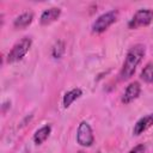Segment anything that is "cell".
<instances>
[{
    "label": "cell",
    "mask_w": 153,
    "mask_h": 153,
    "mask_svg": "<svg viewBox=\"0 0 153 153\" xmlns=\"http://www.w3.org/2000/svg\"><path fill=\"white\" fill-rule=\"evenodd\" d=\"M60 16H61V10L59 7H51V8L44 10L41 14L39 23H41V25L47 26V25L54 23L55 20H57L60 18Z\"/></svg>",
    "instance_id": "cell-7"
},
{
    "label": "cell",
    "mask_w": 153,
    "mask_h": 153,
    "mask_svg": "<svg viewBox=\"0 0 153 153\" xmlns=\"http://www.w3.org/2000/svg\"><path fill=\"white\" fill-rule=\"evenodd\" d=\"M145 151H146V148L143 145H137L134 148H131L128 153H145Z\"/></svg>",
    "instance_id": "cell-14"
},
{
    "label": "cell",
    "mask_w": 153,
    "mask_h": 153,
    "mask_svg": "<svg viewBox=\"0 0 153 153\" xmlns=\"http://www.w3.org/2000/svg\"><path fill=\"white\" fill-rule=\"evenodd\" d=\"M118 18V11L117 10H111L109 12H105L100 14L92 24V32L94 33H100L108 30Z\"/></svg>",
    "instance_id": "cell-3"
},
{
    "label": "cell",
    "mask_w": 153,
    "mask_h": 153,
    "mask_svg": "<svg viewBox=\"0 0 153 153\" xmlns=\"http://www.w3.org/2000/svg\"><path fill=\"white\" fill-rule=\"evenodd\" d=\"M76 141L80 146L82 147H90L93 141H94V136H93V131L91 126L82 121L80 122L79 127H78V131H76Z\"/></svg>",
    "instance_id": "cell-5"
},
{
    "label": "cell",
    "mask_w": 153,
    "mask_h": 153,
    "mask_svg": "<svg viewBox=\"0 0 153 153\" xmlns=\"http://www.w3.org/2000/svg\"><path fill=\"white\" fill-rule=\"evenodd\" d=\"M140 92H141V86H140V84H139L137 81L130 82V84L127 86V88H126V91H124V93H123V96H122V99H121L122 103L129 104V103L134 102V100L140 96Z\"/></svg>",
    "instance_id": "cell-6"
},
{
    "label": "cell",
    "mask_w": 153,
    "mask_h": 153,
    "mask_svg": "<svg viewBox=\"0 0 153 153\" xmlns=\"http://www.w3.org/2000/svg\"><path fill=\"white\" fill-rule=\"evenodd\" d=\"M140 78H141L145 82H147V84L153 82V63H152V62L147 63V65L143 67V69L141 71Z\"/></svg>",
    "instance_id": "cell-12"
},
{
    "label": "cell",
    "mask_w": 153,
    "mask_h": 153,
    "mask_svg": "<svg viewBox=\"0 0 153 153\" xmlns=\"http://www.w3.org/2000/svg\"><path fill=\"white\" fill-rule=\"evenodd\" d=\"M50 133H51V127L49 124L43 126L39 129H37L35 131V134H33V141H35V143L36 145H42L49 137Z\"/></svg>",
    "instance_id": "cell-11"
},
{
    "label": "cell",
    "mask_w": 153,
    "mask_h": 153,
    "mask_svg": "<svg viewBox=\"0 0 153 153\" xmlns=\"http://www.w3.org/2000/svg\"><path fill=\"white\" fill-rule=\"evenodd\" d=\"M145 53H146V48L143 44H140V43L133 45L128 50V53L126 55V60H124L123 66H122V69L120 72V79L121 80L124 81V80H128L133 76V74L136 71V67L142 61Z\"/></svg>",
    "instance_id": "cell-1"
},
{
    "label": "cell",
    "mask_w": 153,
    "mask_h": 153,
    "mask_svg": "<svg viewBox=\"0 0 153 153\" xmlns=\"http://www.w3.org/2000/svg\"><path fill=\"white\" fill-rule=\"evenodd\" d=\"M78 153H85V152H82V151H79V152H78Z\"/></svg>",
    "instance_id": "cell-15"
},
{
    "label": "cell",
    "mask_w": 153,
    "mask_h": 153,
    "mask_svg": "<svg viewBox=\"0 0 153 153\" xmlns=\"http://www.w3.org/2000/svg\"><path fill=\"white\" fill-rule=\"evenodd\" d=\"M32 20H33V13L32 12H24L14 19L13 26L18 30H23V29H26L32 23Z\"/></svg>",
    "instance_id": "cell-9"
},
{
    "label": "cell",
    "mask_w": 153,
    "mask_h": 153,
    "mask_svg": "<svg viewBox=\"0 0 153 153\" xmlns=\"http://www.w3.org/2000/svg\"><path fill=\"white\" fill-rule=\"evenodd\" d=\"M81 94H82V91H81V88H79V87H76V88H73V90H71V91H68V92H66L65 93V96H63V98H62V104H63V108H69L71 106V104L74 102V100H76L78 98H80L81 97Z\"/></svg>",
    "instance_id": "cell-10"
},
{
    "label": "cell",
    "mask_w": 153,
    "mask_h": 153,
    "mask_svg": "<svg viewBox=\"0 0 153 153\" xmlns=\"http://www.w3.org/2000/svg\"><path fill=\"white\" fill-rule=\"evenodd\" d=\"M63 53H65V43L62 41H57L51 49V55L54 59H60L63 55Z\"/></svg>",
    "instance_id": "cell-13"
},
{
    "label": "cell",
    "mask_w": 153,
    "mask_h": 153,
    "mask_svg": "<svg viewBox=\"0 0 153 153\" xmlns=\"http://www.w3.org/2000/svg\"><path fill=\"white\" fill-rule=\"evenodd\" d=\"M153 126V114H148L143 117H141L134 126V129H133V134L135 136H139L141 135L143 131H146L148 128H151Z\"/></svg>",
    "instance_id": "cell-8"
},
{
    "label": "cell",
    "mask_w": 153,
    "mask_h": 153,
    "mask_svg": "<svg viewBox=\"0 0 153 153\" xmlns=\"http://www.w3.org/2000/svg\"><path fill=\"white\" fill-rule=\"evenodd\" d=\"M32 44V39L30 37H23L22 39H19L11 49V51L7 55V62L8 63H13V62H18L20 61L30 50Z\"/></svg>",
    "instance_id": "cell-2"
},
{
    "label": "cell",
    "mask_w": 153,
    "mask_h": 153,
    "mask_svg": "<svg viewBox=\"0 0 153 153\" xmlns=\"http://www.w3.org/2000/svg\"><path fill=\"white\" fill-rule=\"evenodd\" d=\"M152 20H153V11L148 8H142V10H139L133 16V18L128 23V26L129 29H139V27L149 25Z\"/></svg>",
    "instance_id": "cell-4"
}]
</instances>
